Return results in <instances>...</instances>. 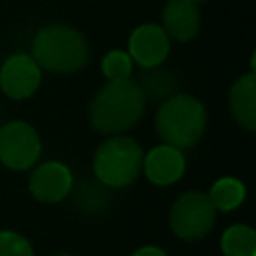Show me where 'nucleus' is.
<instances>
[{"instance_id":"nucleus-10","label":"nucleus","mask_w":256,"mask_h":256,"mask_svg":"<svg viewBox=\"0 0 256 256\" xmlns=\"http://www.w3.org/2000/svg\"><path fill=\"white\" fill-rule=\"evenodd\" d=\"M184 166L186 160L182 152L170 144L154 146L142 162L146 178L156 186H170L176 180H180V176L184 174Z\"/></svg>"},{"instance_id":"nucleus-19","label":"nucleus","mask_w":256,"mask_h":256,"mask_svg":"<svg viewBox=\"0 0 256 256\" xmlns=\"http://www.w3.org/2000/svg\"><path fill=\"white\" fill-rule=\"evenodd\" d=\"M132 256H166V252L156 246H144V248H138Z\"/></svg>"},{"instance_id":"nucleus-2","label":"nucleus","mask_w":256,"mask_h":256,"mask_svg":"<svg viewBox=\"0 0 256 256\" xmlns=\"http://www.w3.org/2000/svg\"><path fill=\"white\" fill-rule=\"evenodd\" d=\"M86 38L64 24L42 28L32 40L34 62L52 74H72L88 62Z\"/></svg>"},{"instance_id":"nucleus-4","label":"nucleus","mask_w":256,"mask_h":256,"mask_svg":"<svg viewBox=\"0 0 256 256\" xmlns=\"http://www.w3.org/2000/svg\"><path fill=\"white\" fill-rule=\"evenodd\" d=\"M142 162L144 152L134 138L112 134L94 154V174L106 188H122L138 178Z\"/></svg>"},{"instance_id":"nucleus-5","label":"nucleus","mask_w":256,"mask_h":256,"mask_svg":"<svg viewBox=\"0 0 256 256\" xmlns=\"http://www.w3.org/2000/svg\"><path fill=\"white\" fill-rule=\"evenodd\" d=\"M216 222V208L208 194L204 192H186L170 208V228L182 240H200L204 238Z\"/></svg>"},{"instance_id":"nucleus-9","label":"nucleus","mask_w":256,"mask_h":256,"mask_svg":"<svg viewBox=\"0 0 256 256\" xmlns=\"http://www.w3.org/2000/svg\"><path fill=\"white\" fill-rule=\"evenodd\" d=\"M72 172L62 162H46L38 166L30 176V192L36 200L56 204L64 200L72 190Z\"/></svg>"},{"instance_id":"nucleus-14","label":"nucleus","mask_w":256,"mask_h":256,"mask_svg":"<svg viewBox=\"0 0 256 256\" xmlns=\"http://www.w3.org/2000/svg\"><path fill=\"white\" fill-rule=\"evenodd\" d=\"M212 204L216 210H224V212H230L234 208H238L244 198H246V188L244 184L238 180V178H232V176H226V178H220L212 184L210 192H208Z\"/></svg>"},{"instance_id":"nucleus-18","label":"nucleus","mask_w":256,"mask_h":256,"mask_svg":"<svg viewBox=\"0 0 256 256\" xmlns=\"http://www.w3.org/2000/svg\"><path fill=\"white\" fill-rule=\"evenodd\" d=\"M76 200L80 204L82 210H100L106 204V194L102 192L100 186H96V182H82V186L76 190Z\"/></svg>"},{"instance_id":"nucleus-15","label":"nucleus","mask_w":256,"mask_h":256,"mask_svg":"<svg viewBox=\"0 0 256 256\" xmlns=\"http://www.w3.org/2000/svg\"><path fill=\"white\" fill-rule=\"evenodd\" d=\"M226 256H256V232L246 224L230 226L220 240Z\"/></svg>"},{"instance_id":"nucleus-7","label":"nucleus","mask_w":256,"mask_h":256,"mask_svg":"<svg viewBox=\"0 0 256 256\" xmlns=\"http://www.w3.org/2000/svg\"><path fill=\"white\" fill-rule=\"evenodd\" d=\"M42 68L28 54L10 56L0 68V88L12 100H24L32 96L40 86Z\"/></svg>"},{"instance_id":"nucleus-16","label":"nucleus","mask_w":256,"mask_h":256,"mask_svg":"<svg viewBox=\"0 0 256 256\" xmlns=\"http://www.w3.org/2000/svg\"><path fill=\"white\" fill-rule=\"evenodd\" d=\"M102 72L108 80H124L130 78L132 72V58L128 52L122 50H110L102 60Z\"/></svg>"},{"instance_id":"nucleus-12","label":"nucleus","mask_w":256,"mask_h":256,"mask_svg":"<svg viewBox=\"0 0 256 256\" xmlns=\"http://www.w3.org/2000/svg\"><path fill=\"white\" fill-rule=\"evenodd\" d=\"M228 102H230V112L234 120L242 128L254 130L256 128V74L254 72H246L232 84Z\"/></svg>"},{"instance_id":"nucleus-8","label":"nucleus","mask_w":256,"mask_h":256,"mask_svg":"<svg viewBox=\"0 0 256 256\" xmlns=\"http://www.w3.org/2000/svg\"><path fill=\"white\" fill-rule=\"evenodd\" d=\"M170 52V38L158 24L138 26L128 40V56L142 68L160 66Z\"/></svg>"},{"instance_id":"nucleus-1","label":"nucleus","mask_w":256,"mask_h":256,"mask_svg":"<svg viewBox=\"0 0 256 256\" xmlns=\"http://www.w3.org/2000/svg\"><path fill=\"white\" fill-rule=\"evenodd\" d=\"M146 98L136 80H108L90 102V124L102 134H122L144 114Z\"/></svg>"},{"instance_id":"nucleus-21","label":"nucleus","mask_w":256,"mask_h":256,"mask_svg":"<svg viewBox=\"0 0 256 256\" xmlns=\"http://www.w3.org/2000/svg\"><path fill=\"white\" fill-rule=\"evenodd\" d=\"M190 2H194V4H198V2H202V0H190Z\"/></svg>"},{"instance_id":"nucleus-3","label":"nucleus","mask_w":256,"mask_h":256,"mask_svg":"<svg viewBox=\"0 0 256 256\" xmlns=\"http://www.w3.org/2000/svg\"><path fill=\"white\" fill-rule=\"evenodd\" d=\"M206 130V108L190 94H172L156 114V132L178 150L194 146Z\"/></svg>"},{"instance_id":"nucleus-11","label":"nucleus","mask_w":256,"mask_h":256,"mask_svg":"<svg viewBox=\"0 0 256 256\" xmlns=\"http://www.w3.org/2000/svg\"><path fill=\"white\" fill-rule=\"evenodd\" d=\"M162 30L178 42L192 40L200 30V12L190 0H170L162 12Z\"/></svg>"},{"instance_id":"nucleus-6","label":"nucleus","mask_w":256,"mask_h":256,"mask_svg":"<svg viewBox=\"0 0 256 256\" xmlns=\"http://www.w3.org/2000/svg\"><path fill=\"white\" fill-rule=\"evenodd\" d=\"M42 144L38 132L22 120L0 126V162L10 170H26L40 156Z\"/></svg>"},{"instance_id":"nucleus-13","label":"nucleus","mask_w":256,"mask_h":256,"mask_svg":"<svg viewBox=\"0 0 256 256\" xmlns=\"http://www.w3.org/2000/svg\"><path fill=\"white\" fill-rule=\"evenodd\" d=\"M138 86H140L144 98L166 100L176 90L178 78L174 76L172 70H166V68H160V66H152V68H144Z\"/></svg>"},{"instance_id":"nucleus-20","label":"nucleus","mask_w":256,"mask_h":256,"mask_svg":"<svg viewBox=\"0 0 256 256\" xmlns=\"http://www.w3.org/2000/svg\"><path fill=\"white\" fill-rule=\"evenodd\" d=\"M54 256H72V254H66V252H60V254H54Z\"/></svg>"},{"instance_id":"nucleus-17","label":"nucleus","mask_w":256,"mask_h":256,"mask_svg":"<svg viewBox=\"0 0 256 256\" xmlns=\"http://www.w3.org/2000/svg\"><path fill=\"white\" fill-rule=\"evenodd\" d=\"M0 256H34V250L22 234L0 230Z\"/></svg>"}]
</instances>
